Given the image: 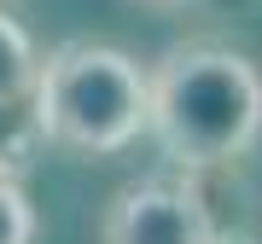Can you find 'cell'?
<instances>
[{"instance_id":"obj_1","label":"cell","mask_w":262,"mask_h":244,"mask_svg":"<svg viewBox=\"0 0 262 244\" xmlns=\"http://www.w3.org/2000/svg\"><path fill=\"white\" fill-rule=\"evenodd\" d=\"M146 134L175 175H204L262 140V70L222 41H175L146 70Z\"/></svg>"},{"instance_id":"obj_6","label":"cell","mask_w":262,"mask_h":244,"mask_svg":"<svg viewBox=\"0 0 262 244\" xmlns=\"http://www.w3.org/2000/svg\"><path fill=\"white\" fill-rule=\"evenodd\" d=\"M41 221H35V204H29V186L12 175H0V244H35Z\"/></svg>"},{"instance_id":"obj_2","label":"cell","mask_w":262,"mask_h":244,"mask_svg":"<svg viewBox=\"0 0 262 244\" xmlns=\"http://www.w3.org/2000/svg\"><path fill=\"white\" fill-rule=\"evenodd\" d=\"M29 111L47 145L82 151V157H117L146 134L151 82L140 58L111 41H64L41 58Z\"/></svg>"},{"instance_id":"obj_5","label":"cell","mask_w":262,"mask_h":244,"mask_svg":"<svg viewBox=\"0 0 262 244\" xmlns=\"http://www.w3.org/2000/svg\"><path fill=\"white\" fill-rule=\"evenodd\" d=\"M41 145H47V140H41V128H35V111H29V99L0 105V175L24 180Z\"/></svg>"},{"instance_id":"obj_3","label":"cell","mask_w":262,"mask_h":244,"mask_svg":"<svg viewBox=\"0 0 262 244\" xmlns=\"http://www.w3.org/2000/svg\"><path fill=\"white\" fill-rule=\"evenodd\" d=\"M215 215L192 175H140L111 192L99 244H215Z\"/></svg>"},{"instance_id":"obj_8","label":"cell","mask_w":262,"mask_h":244,"mask_svg":"<svg viewBox=\"0 0 262 244\" xmlns=\"http://www.w3.org/2000/svg\"><path fill=\"white\" fill-rule=\"evenodd\" d=\"M134 6H187V0H134Z\"/></svg>"},{"instance_id":"obj_7","label":"cell","mask_w":262,"mask_h":244,"mask_svg":"<svg viewBox=\"0 0 262 244\" xmlns=\"http://www.w3.org/2000/svg\"><path fill=\"white\" fill-rule=\"evenodd\" d=\"M215 244H262L256 233H239V227H227V233H215Z\"/></svg>"},{"instance_id":"obj_4","label":"cell","mask_w":262,"mask_h":244,"mask_svg":"<svg viewBox=\"0 0 262 244\" xmlns=\"http://www.w3.org/2000/svg\"><path fill=\"white\" fill-rule=\"evenodd\" d=\"M35 76H41V53L29 41V29L0 6V105H18L35 93Z\"/></svg>"}]
</instances>
